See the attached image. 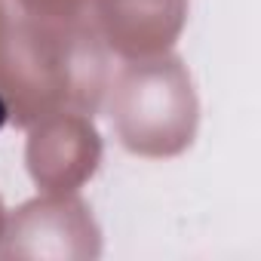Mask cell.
<instances>
[{
    "label": "cell",
    "mask_w": 261,
    "mask_h": 261,
    "mask_svg": "<svg viewBox=\"0 0 261 261\" xmlns=\"http://www.w3.org/2000/svg\"><path fill=\"white\" fill-rule=\"evenodd\" d=\"M4 120H7V105H4V98H0V126H4Z\"/></svg>",
    "instance_id": "obj_1"
}]
</instances>
